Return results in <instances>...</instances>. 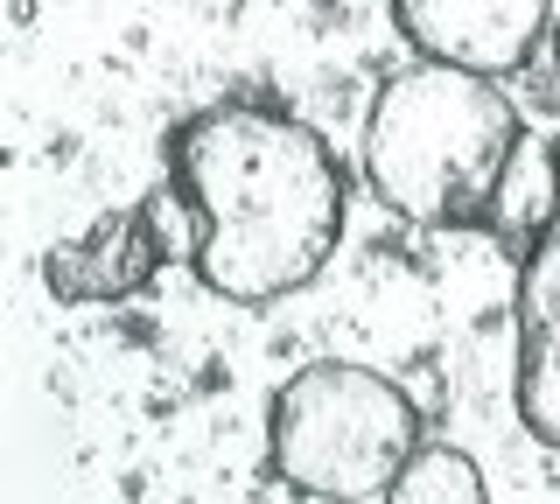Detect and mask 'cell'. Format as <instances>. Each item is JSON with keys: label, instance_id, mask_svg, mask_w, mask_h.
Segmentation results:
<instances>
[{"label": "cell", "instance_id": "obj_1", "mask_svg": "<svg viewBox=\"0 0 560 504\" xmlns=\"http://www.w3.org/2000/svg\"><path fill=\"white\" fill-rule=\"evenodd\" d=\"M168 183L197 218L189 267L210 294L267 308L323 281L343 238V162L294 113L210 106L168 133Z\"/></svg>", "mask_w": 560, "mask_h": 504}, {"label": "cell", "instance_id": "obj_8", "mask_svg": "<svg viewBox=\"0 0 560 504\" xmlns=\"http://www.w3.org/2000/svg\"><path fill=\"white\" fill-rule=\"evenodd\" d=\"M385 504H490V483H483L477 456H463L448 442H420L407 469L393 477Z\"/></svg>", "mask_w": 560, "mask_h": 504}, {"label": "cell", "instance_id": "obj_2", "mask_svg": "<svg viewBox=\"0 0 560 504\" xmlns=\"http://www.w3.org/2000/svg\"><path fill=\"white\" fill-rule=\"evenodd\" d=\"M525 141L498 78L455 63H407L378 84L364 119V183L413 224H483Z\"/></svg>", "mask_w": 560, "mask_h": 504}, {"label": "cell", "instance_id": "obj_5", "mask_svg": "<svg viewBox=\"0 0 560 504\" xmlns=\"http://www.w3.org/2000/svg\"><path fill=\"white\" fill-rule=\"evenodd\" d=\"M168 267V232L154 203H127L105 211L92 232L63 238L43 253V288L63 308H105V302H133L154 288V273Z\"/></svg>", "mask_w": 560, "mask_h": 504}, {"label": "cell", "instance_id": "obj_6", "mask_svg": "<svg viewBox=\"0 0 560 504\" xmlns=\"http://www.w3.org/2000/svg\"><path fill=\"white\" fill-rule=\"evenodd\" d=\"M518 421L533 442L560 448V218L525 246L518 267Z\"/></svg>", "mask_w": 560, "mask_h": 504}, {"label": "cell", "instance_id": "obj_7", "mask_svg": "<svg viewBox=\"0 0 560 504\" xmlns=\"http://www.w3.org/2000/svg\"><path fill=\"white\" fill-rule=\"evenodd\" d=\"M553 218H560V154L539 141V133H525L512 168H504V183H498V197H490V211H483V224L498 238H525V246H533Z\"/></svg>", "mask_w": 560, "mask_h": 504}, {"label": "cell", "instance_id": "obj_4", "mask_svg": "<svg viewBox=\"0 0 560 504\" xmlns=\"http://www.w3.org/2000/svg\"><path fill=\"white\" fill-rule=\"evenodd\" d=\"M385 8L428 63H455L477 78H512L553 22V0H385Z\"/></svg>", "mask_w": 560, "mask_h": 504}, {"label": "cell", "instance_id": "obj_3", "mask_svg": "<svg viewBox=\"0 0 560 504\" xmlns=\"http://www.w3.org/2000/svg\"><path fill=\"white\" fill-rule=\"evenodd\" d=\"M420 448V407L372 364H302L267 399V469L294 497L364 504L385 497Z\"/></svg>", "mask_w": 560, "mask_h": 504}]
</instances>
